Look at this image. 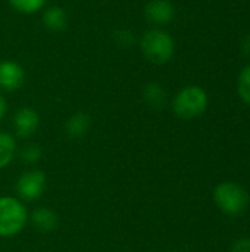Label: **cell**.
Returning a JSON list of instances; mask_svg holds the SVG:
<instances>
[{"instance_id":"obj_1","label":"cell","mask_w":250,"mask_h":252,"mask_svg":"<svg viewBox=\"0 0 250 252\" xmlns=\"http://www.w3.org/2000/svg\"><path fill=\"white\" fill-rule=\"evenodd\" d=\"M143 56L156 65L168 63L175 53V43L171 34L162 28H150L140 38Z\"/></svg>"},{"instance_id":"obj_2","label":"cell","mask_w":250,"mask_h":252,"mask_svg":"<svg viewBox=\"0 0 250 252\" xmlns=\"http://www.w3.org/2000/svg\"><path fill=\"white\" fill-rule=\"evenodd\" d=\"M29 221V213L16 196H0V238L19 235Z\"/></svg>"},{"instance_id":"obj_3","label":"cell","mask_w":250,"mask_h":252,"mask_svg":"<svg viewBox=\"0 0 250 252\" xmlns=\"http://www.w3.org/2000/svg\"><path fill=\"white\" fill-rule=\"evenodd\" d=\"M214 202L224 214L234 217L248 210L249 193L234 182H222L214 189Z\"/></svg>"},{"instance_id":"obj_4","label":"cell","mask_w":250,"mask_h":252,"mask_svg":"<svg viewBox=\"0 0 250 252\" xmlns=\"http://www.w3.org/2000/svg\"><path fill=\"white\" fill-rule=\"evenodd\" d=\"M208 93L199 86H187L181 89L174 100L172 109L181 120H193L200 117L208 108Z\"/></svg>"},{"instance_id":"obj_5","label":"cell","mask_w":250,"mask_h":252,"mask_svg":"<svg viewBox=\"0 0 250 252\" xmlns=\"http://www.w3.org/2000/svg\"><path fill=\"white\" fill-rule=\"evenodd\" d=\"M47 177L41 170H28L24 171L15 183V190L18 198L22 202H34L40 199L46 190Z\"/></svg>"},{"instance_id":"obj_6","label":"cell","mask_w":250,"mask_h":252,"mask_svg":"<svg viewBox=\"0 0 250 252\" xmlns=\"http://www.w3.org/2000/svg\"><path fill=\"white\" fill-rule=\"evenodd\" d=\"M144 18L155 28L165 27L175 18V6L169 0H150L144 6Z\"/></svg>"},{"instance_id":"obj_7","label":"cell","mask_w":250,"mask_h":252,"mask_svg":"<svg viewBox=\"0 0 250 252\" xmlns=\"http://www.w3.org/2000/svg\"><path fill=\"white\" fill-rule=\"evenodd\" d=\"M25 83V69L24 66L10 59L0 62V90L1 92H16Z\"/></svg>"},{"instance_id":"obj_8","label":"cell","mask_w":250,"mask_h":252,"mask_svg":"<svg viewBox=\"0 0 250 252\" xmlns=\"http://www.w3.org/2000/svg\"><path fill=\"white\" fill-rule=\"evenodd\" d=\"M40 127V115L31 106L19 108L13 115V130L19 139H29Z\"/></svg>"},{"instance_id":"obj_9","label":"cell","mask_w":250,"mask_h":252,"mask_svg":"<svg viewBox=\"0 0 250 252\" xmlns=\"http://www.w3.org/2000/svg\"><path fill=\"white\" fill-rule=\"evenodd\" d=\"M32 224V227L41 233H52L59 227V216L56 211L50 210V208H37L29 214V221Z\"/></svg>"},{"instance_id":"obj_10","label":"cell","mask_w":250,"mask_h":252,"mask_svg":"<svg viewBox=\"0 0 250 252\" xmlns=\"http://www.w3.org/2000/svg\"><path fill=\"white\" fill-rule=\"evenodd\" d=\"M41 21L46 30L52 32H62L68 27L69 16H68V12L62 6L55 4V6H46L43 9Z\"/></svg>"},{"instance_id":"obj_11","label":"cell","mask_w":250,"mask_h":252,"mask_svg":"<svg viewBox=\"0 0 250 252\" xmlns=\"http://www.w3.org/2000/svg\"><path fill=\"white\" fill-rule=\"evenodd\" d=\"M91 127V118L85 112H74L65 123V133L69 139L84 137Z\"/></svg>"},{"instance_id":"obj_12","label":"cell","mask_w":250,"mask_h":252,"mask_svg":"<svg viewBox=\"0 0 250 252\" xmlns=\"http://www.w3.org/2000/svg\"><path fill=\"white\" fill-rule=\"evenodd\" d=\"M18 146L13 134L7 131H0V170L9 167L16 158Z\"/></svg>"},{"instance_id":"obj_13","label":"cell","mask_w":250,"mask_h":252,"mask_svg":"<svg viewBox=\"0 0 250 252\" xmlns=\"http://www.w3.org/2000/svg\"><path fill=\"white\" fill-rule=\"evenodd\" d=\"M143 97H144L146 103L150 108H155V109H161L167 103V92L156 81H152V83H149V84L144 86V89H143Z\"/></svg>"},{"instance_id":"obj_14","label":"cell","mask_w":250,"mask_h":252,"mask_svg":"<svg viewBox=\"0 0 250 252\" xmlns=\"http://www.w3.org/2000/svg\"><path fill=\"white\" fill-rule=\"evenodd\" d=\"M9 6L21 15H34L46 7L47 0H7Z\"/></svg>"},{"instance_id":"obj_15","label":"cell","mask_w":250,"mask_h":252,"mask_svg":"<svg viewBox=\"0 0 250 252\" xmlns=\"http://www.w3.org/2000/svg\"><path fill=\"white\" fill-rule=\"evenodd\" d=\"M18 158L21 159V162L24 164H28V165H32V164H37L40 159H41V155H43V151L38 145L35 143H28L25 145L18 154Z\"/></svg>"},{"instance_id":"obj_16","label":"cell","mask_w":250,"mask_h":252,"mask_svg":"<svg viewBox=\"0 0 250 252\" xmlns=\"http://www.w3.org/2000/svg\"><path fill=\"white\" fill-rule=\"evenodd\" d=\"M237 92L240 99L250 106V65L245 66L239 75L237 81Z\"/></svg>"},{"instance_id":"obj_17","label":"cell","mask_w":250,"mask_h":252,"mask_svg":"<svg viewBox=\"0 0 250 252\" xmlns=\"http://www.w3.org/2000/svg\"><path fill=\"white\" fill-rule=\"evenodd\" d=\"M115 41L118 44H121L122 47H128L134 43V35L130 30H119L115 32Z\"/></svg>"},{"instance_id":"obj_18","label":"cell","mask_w":250,"mask_h":252,"mask_svg":"<svg viewBox=\"0 0 250 252\" xmlns=\"http://www.w3.org/2000/svg\"><path fill=\"white\" fill-rule=\"evenodd\" d=\"M231 252H250V239L249 238H243V239H239L233 248Z\"/></svg>"},{"instance_id":"obj_19","label":"cell","mask_w":250,"mask_h":252,"mask_svg":"<svg viewBox=\"0 0 250 252\" xmlns=\"http://www.w3.org/2000/svg\"><path fill=\"white\" fill-rule=\"evenodd\" d=\"M6 111H7V103H6V99L0 94V121L4 118L6 115Z\"/></svg>"},{"instance_id":"obj_20","label":"cell","mask_w":250,"mask_h":252,"mask_svg":"<svg viewBox=\"0 0 250 252\" xmlns=\"http://www.w3.org/2000/svg\"><path fill=\"white\" fill-rule=\"evenodd\" d=\"M243 50H245V53L250 55V35H248V37L243 40Z\"/></svg>"},{"instance_id":"obj_21","label":"cell","mask_w":250,"mask_h":252,"mask_svg":"<svg viewBox=\"0 0 250 252\" xmlns=\"http://www.w3.org/2000/svg\"><path fill=\"white\" fill-rule=\"evenodd\" d=\"M115 252H127V251H115Z\"/></svg>"}]
</instances>
